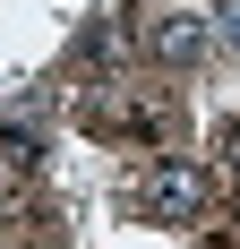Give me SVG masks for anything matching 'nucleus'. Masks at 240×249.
Returning <instances> with one entry per match:
<instances>
[{
  "label": "nucleus",
  "mask_w": 240,
  "mask_h": 249,
  "mask_svg": "<svg viewBox=\"0 0 240 249\" xmlns=\"http://www.w3.org/2000/svg\"><path fill=\"white\" fill-rule=\"evenodd\" d=\"M129 206H137L146 224H206V206H215V180L197 172V163H180V155H163V163H146V172H137Z\"/></svg>",
  "instance_id": "f257e3e1"
},
{
  "label": "nucleus",
  "mask_w": 240,
  "mask_h": 249,
  "mask_svg": "<svg viewBox=\"0 0 240 249\" xmlns=\"http://www.w3.org/2000/svg\"><path fill=\"white\" fill-rule=\"evenodd\" d=\"M146 52L163 60V69H189L197 52H206V18H189V9H171V18L146 26Z\"/></svg>",
  "instance_id": "f03ea898"
},
{
  "label": "nucleus",
  "mask_w": 240,
  "mask_h": 249,
  "mask_svg": "<svg viewBox=\"0 0 240 249\" xmlns=\"http://www.w3.org/2000/svg\"><path fill=\"white\" fill-rule=\"evenodd\" d=\"M223 43L240 52V0H223Z\"/></svg>",
  "instance_id": "7ed1b4c3"
},
{
  "label": "nucleus",
  "mask_w": 240,
  "mask_h": 249,
  "mask_svg": "<svg viewBox=\"0 0 240 249\" xmlns=\"http://www.w3.org/2000/svg\"><path fill=\"white\" fill-rule=\"evenodd\" d=\"M223 155H232V172H240V121H232V129H223Z\"/></svg>",
  "instance_id": "20e7f679"
}]
</instances>
